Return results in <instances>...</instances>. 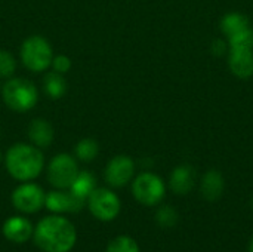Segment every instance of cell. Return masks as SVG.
<instances>
[{"label":"cell","mask_w":253,"mask_h":252,"mask_svg":"<svg viewBox=\"0 0 253 252\" xmlns=\"http://www.w3.org/2000/svg\"><path fill=\"white\" fill-rule=\"evenodd\" d=\"M224 177L219 171L211 169L208 171L200 183V192L202 196L208 201V202H216L218 199H221L222 193H224Z\"/></svg>","instance_id":"14"},{"label":"cell","mask_w":253,"mask_h":252,"mask_svg":"<svg viewBox=\"0 0 253 252\" xmlns=\"http://www.w3.org/2000/svg\"><path fill=\"white\" fill-rule=\"evenodd\" d=\"M95 189H96V180H95V177L89 171H82V172L79 171L74 183L70 187V192L76 198H79L82 201H87V198L90 196V193Z\"/></svg>","instance_id":"16"},{"label":"cell","mask_w":253,"mask_h":252,"mask_svg":"<svg viewBox=\"0 0 253 252\" xmlns=\"http://www.w3.org/2000/svg\"><path fill=\"white\" fill-rule=\"evenodd\" d=\"M211 50L215 56H222L224 53H227L230 50V48H228V43H225L222 39H215L212 42Z\"/></svg>","instance_id":"25"},{"label":"cell","mask_w":253,"mask_h":252,"mask_svg":"<svg viewBox=\"0 0 253 252\" xmlns=\"http://www.w3.org/2000/svg\"><path fill=\"white\" fill-rule=\"evenodd\" d=\"M36 245L44 252H70L77 241L74 224L59 214L44 217L33 232Z\"/></svg>","instance_id":"1"},{"label":"cell","mask_w":253,"mask_h":252,"mask_svg":"<svg viewBox=\"0 0 253 252\" xmlns=\"http://www.w3.org/2000/svg\"><path fill=\"white\" fill-rule=\"evenodd\" d=\"M251 205H252V208H253V196H252V199H251Z\"/></svg>","instance_id":"27"},{"label":"cell","mask_w":253,"mask_h":252,"mask_svg":"<svg viewBox=\"0 0 253 252\" xmlns=\"http://www.w3.org/2000/svg\"><path fill=\"white\" fill-rule=\"evenodd\" d=\"M135 174V163L129 156L120 154L113 157L105 168V181L114 187H125Z\"/></svg>","instance_id":"9"},{"label":"cell","mask_w":253,"mask_h":252,"mask_svg":"<svg viewBox=\"0 0 253 252\" xmlns=\"http://www.w3.org/2000/svg\"><path fill=\"white\" fill-rule=\"evenodd\" d=\"M52 67H53V71L64 74L71 68V59L67 55H58L52 59Z\"/></svg>","instance_id":"24"},{"label":"cell","mask_w":253,"mask_h":252,"mask_svg":"<svg viewBox=\"0 0 253 252\" xmlns=\"http://www.w3.org/2000/svg\"><path fill=\"white\" fill-rule=\"evenodd\" d=\"M53 53L49 42L42 36H30L21 46L22 64L34 73L47 70L52 65Z\"/></svg>","instance_id":"4"},{"label":"cell","mask_w":253,"mask_h":252,"mask_svg":"<svg viewBox=\"0 0 253 252\" xmlns=\"http://www.w3.org/2000/svg\"><path fill=\"white\" fill-rule=\"evenodd\" d=\"M178 212L173 206H169V205H165V206H160L156 212V221L160 227H165V229H169V227H175L176 223H178Z\"/></svg>","instance_id":"22"},{"label":"cell","mask_w":253,"mask_h":252,"mask_svg":"<svg viewBox=\"0 0 253 252\" xmlns=\"http://www.w3.org/2000/svg\"><path fill=\"white\" fill-rule=\"evenodd\" d=\"M46 193L34 183H24L12 193V205L22 214L39 212L44 206Z\"/></svg>","instance_id":"8"},{"label":"cell","mask_w":253,"mask_h":252,"mask_svg":"<svg viewBox=\"0 0 253 252\" xmlns=\"http://www.w3.org/2000/svg\"><path fill=\"white\" fill-rule=\"evenodd\" d=\"M16 68L15 58L4 49H0V77H10Z\"/></svg>","instance_id":"23"},{"label":"cell","mask_w":253,"mask_h":252,"mask_svg":"<svg viewBox=\"0 0 253 252\" xmlns=\"http://www.w3.org/2000/svg\"><path fill=\"white\" fill-rule=\"evenodd\" d=\"M84 205V201L76 198L71 192L53 190L49 192L44 198V206L52 214H67V212H79Z\"/></svg>","instance_id":"10"},{"label":"cell","mask_w":253,"mask_h":252,"mask_svg":"<svg viewBox=\"0 0 253 252\" xmlns=\"http://www.w3.org/2000/svg\"><path fill=\"white\" fill-rule=\"evenodd\" d=\"M79 174V166L74 157L67 153L56 154L47 166V180L49 183L59 190H67L74 183Z\"/></svg>","instance_id":"7"},{"label":"cell","mask_w":253,"mask_h":252,"mask_svg":"<svg viewBox=\"0 0 253 252\" xmlns=\"http://www.w3.org/2000/svg\"><path fill=\"white\" fill-rule=\"evenodd\" d=\"M105 252H139V247L130 236H117L108 244Z\"/></svg>","instance_id":"21"},{"label":"cell","mask_w":253,"mask_h":252,"mask_svg":"<svg viewBox=\"0 0 253 252\" xmlns=\"http://www.w3.org/2000/svg\"><path fill=\"white\" fill-rule=\"evenodd\" d=\"M0 162H1V153H0Z\"/></svg>","instance_id":"28"},{"label":"cell","mask_w":253,"mask_h":252,"mask_svg":"<svg viewBox=\"0 0 253 252\" xmlns=\"http://www.w3.org/2000/svg\"><path fill=\"white\" fill-rule=\"evenodd\" d=\"M219 27L227 37H231L251 25H249V19L246 15H243L240 12H228L227 15L222 16Z\"/></svg>","instance_id":"17"},{"label":"cell","mask_w":253,"mask_h":252,"mask_svg":"<svg viewBox=\"0 0 253 252\" xmlns=\"http://www.w3.org/2000/svg\"><path fill=\"white\" fill-rule=\"evenodd\" d=\"M99 153V146L92 138H83L76 146V156L83 162L93 160Z\"/></svg>","instance_id":"19"},{"label":"cell","mask_w":253,"mask_h":252,"mask_svg":"<svg viewBox=\"0 0 253 252\" xmlns=\"http://www.w3.org/2000/svg\"><path fill=\"white\" fill-rule=\"evenodd\" d=\"M28 138L36 147H49L53 141V128L44 119H34L28 126Z\"/></svg>","instance_id":"15"},{"label":"cell","mask_w":253,"mask_h":252,"mask_svg":"<svg viewBox=\"0 0 253 252\" xmlns=\"http://www.w3.org/2000/svg\"><path fill=\"white\" fill-rule=\"evenodd\" d=\"M43 85H44V92L52 100H59L67 92V82L62 77V74L56 71L47 73L43 79Z\"/></svg>","instance_id":"18"},{"label":"cell","mask_w":253,"mask_h":252,"mask_svg":"<svg viewBox=\"0 0 253 252\" xmlns=\"http://www.w3.org/2000/svg\"><path fill=\"white\" fill-rule=\"evenodd\" d=\"M1 230H3L4 238L9 242H12V244H24L30 238H33L34 227L30 223V220H27L25 217L13 215V217H9L4 221Z\"/></svg>","instance_id":"11"},{"label":"cell","mask_w":253,"mask_h":252,"mask_svg":"<svg viewBox=\"0 0 253 252\" xmlns=\"http://www.w3.org/2000/svg\"><path fill=\"white\" fill-rule=\"evenodd\" d=\"M87 208L90 214L99 221H113L122 209L119 196L108 189H95L87 198Z\"/></svg>","instance_id":"6"},{"label":"cell","mask_w":253,"mask_h":252,"mask_svg":"<svg viewBox=\"0 0 253 252\" xmlns=\"http://www.w3.org/2000/svg\"><path fill=\"white\" fill-rule=\"evenodd\" d=\"M3 100L10 110L25 113L37 104L39 94L33 82L15 77L7 80L3 86Z\"/></svg>","instance_id":"3"},{"label":"cell","mask_w":253,"mask_h":252,"mask_svg":"<svg viewBox=\"0 0 253 252\" xmlns=\"http://www.w3.org/2000/svg\"><path fill=\"white\" fill-rule=\"evenodd\" d=\"M196 180H197V172L191 165H179L170 174L169 187L175 195L184 196L194 189Z\"/></svg>","instance_id":"12"},{"label":"cell","mask_w":253,"mask_h":252,"mask_svg":"<svg viewBox=\"0 0 253 252\" xmlns=\"http://www.w3.org/2000/svg\"><path fill=\"white\" fill-rule=\"evenodd\" d=\"M228 48L230 49H253V30L251 27L245 28L243 31L228 37Z\"/></svg>","instance_id":"20"},{"label":"cell","mask_w":253,"mask_h":252,"mask_svg":"<svg viewBox=\"0 0 253 252\" xmlns=\"http://www.w3.org/2000/svg\"><path fill=\"white\" fill-rule=\"evenodd\" d=\"M4 163L12 178L27 183L40 175L44 166V157L39 147L18 143L7 150Z\"/></svg>","instance_id":"2"},{"label":"cell","mask_w":253,"mask_h":252,"mask_svg":"<svg viewBox=\"0 0 253 252\" xmlns=\"http://www.w3.org/2000/svg\"><path fill=\"white\" fill-rule=\"evenodd\" d=\"M228 67L239 79H249L253 76V50L230 49Z\"/></svg>","instance_id":"13"},{"label":"cell","mask_w":253,"mask_h":252,"mask_svg":"<svg viewBox=\"0 0 253 252\" xmlns=\"http://www.w3.org/2000/svg\"><path fill=\"white\" fill-rule=\"evenodd\" d=\"M249 252H253V238L251 239V242H249Z\"/></svg>","instance_id":"26"},{"label":"cell","mask_w":253,"mask_h":252,"mask_svg":"<svg viewBox=\"0 0 253 252\" xmlns=\"http://www.w3.org/2000/svg\"><path fill=\"white\" fill-rule=\"evenodd\" d=\"M165 193L166 186L163 180L153 172H142L132 183L133 198L145 206H154L160 203L165 198Z\"/></svg>","instance_id":"5"}]
</instances>
